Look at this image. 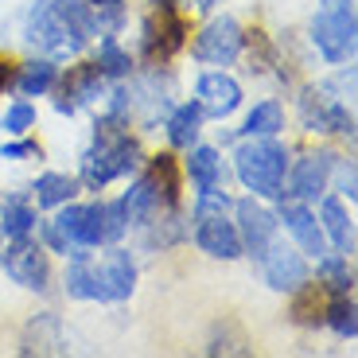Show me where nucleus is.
Masks as SVG:
<instances>
[{"mask_svg":"<svg viewBox=\"0 0 358 358\" xmlns=\"http://www.w3.org/2000/svg\"><path fill=\"white\" fill-rule=\"evenodd\" d=\"M98 31L101 20L90 0H39L36 8L27 12L24 39L31 47H39L43 55L63 59V55H78L82 43Z\"/></svg>","mask_w":358,"mask_h":358,"instance_id":"1","label":"nucleus"},{"mask_svg":"<svg viewBox=\"0 0 358 358\" xmlns=\"http://www.w3.org/2000/svg\"><path fill=\"white\" fill-rule=\"evenodd\" d=\"M141 164V144L121 129V117L106 113L94 129V144L82 156V183L94 191H101L106 183L129 176Z\"/></svg>","mask_w":358,"mask_h":358,"instance_id":"2","label":"nucleus"},{"mask_svg":"<svg viewBox=\"0 0 358 358\" xmlns=\"http://www.w3.org/2000/svg\"><path fill=\"white\" fill-rule=\"evenodd\" d=\"M55 230L66 238V245L74 250H94L101 242H117L121 234L129 230L125 206L121 203H90V206H66L55 218Z\"/></svg>","mask_w":358,"mask_h":358,"instance_id":"3","label":"nucleus"},{"mask_svg":"<svg viewBox=\"0 0 358 358\" xmlns=\"http://www.w3.org/2000/svg\"><path fill=\"white\" fill-rule=\"evenodd\" d=\"M238 179L261 199H285V171H288V152L277 141H253L234 152Z\"/></svg>","mask_w":358,"mask_h":358,"instance_id":"4","label":"nucleus"},{"mask_svg":"<svg viewBox=\"0 0 358 358\" xmlns=\"http://www.w3.org/2000/svg\"><path fill=\"white\" fill-rule=\"evenodd\" d=\"M226 206H230V199L218 187L199 195V206H195V245L218 261L242 257V238H238V226L226 218Z\"/></svg>","mask_w":358,"mask_h":358,"instance_id":"5","label":"nucleus"},{"mask_svg":"<svg viewBox=\"0 0 358 358\" xmlns=\"http://www.w3.org/2000/svg\"><path fill=\"white\" fill-rule=\"evenodd\" d=\"M312 39L327 63H350L358 47L355 0H327L312 20Z\"/></svg>","mask_w":358,"mask_h":358,"instance_id":"6","label":"nucleus"},{"mask_svg":"<svg viewBox=\"0 0 358 358\" xmlns=\"http://www.w3.org/2000/svg\"><path fill=\"white\" fill-rule=\"evenodd\" d=\"M136 288V265L125 250H109L101 261H90V300L117 304Z\"/></svg>","mask_w":358,"mask_h":358,"instance_id":"7","label":"nucleus"},{"mask_svg":"<svg viewBox=\"0 0 358 358\" xmlns=\"http://www.w3.org/2000/svg\"><path fill=\"white\" fill-rule=\"evenodd\" d=\"M152 4L156 8L144 24V55L168 63L171 55L183 51V43H187V20L179 16L176 0H152Z\"/></svg>","mask_w":358,"mask_h":358,"instance_id":"8","label":"nucleus"},{"mask_svg":"<svg viewBox=\"0 0 358 358\" xmlns=\"http://www.w3.org/2000/svg\"><path fill=\"white\" fill-rule=\"evenodd\" d=\"M0 268H4L16 285L31 288V292H47V288H51V261H47V253L39 250L27 234L12 238V245L4 250V257H0Z\"/></svg>","mask_w":358,"mask_h":358,"instance_id":"9","label":"nucleus"},{"mask_svg":"<svg viewBox=\"0 0 358 358\" xmlns=\"http://www.w3.org/2000/svg\"><path fill=\"white\" fill-rule=\"evenodd\" d=\"M245 47V31L242 24L234 16H218L210 20V24L203 27L195 36V47H191V55H195L199 63H215V66H230L238 55H242Z\"/></svg>","mask_w":358,"mask_h":358,"instance_id":"10","label":"nucleus"},{"mask_svg":"<svg viewBox=\"0 0 358 358\" xmlns=\"http://www.w3.org/2000/svg\"><path fill=\"white\" fill-rule=\"evenodd\" d=\"M261 268H265V280L268 288L277 292H296L300 285H308V261L285 242H268V250L261 253Z\"/></svg>","mask_w":358,"mask_h":358,"instance_id":"11","label":"nucleus"},{"mask_svg":"<svg viewBox=\"0 0 358 358\" xmlns=\"http://www.w3.org/2000/svg\"><path fill=\"white\" fill-rule=\"evenodd\" d=\"M238 210V238H242V253H250L253 261H261V253L268 250V242L277 238V215L265 210L261 203L253 199H242V203L234 206Z\"/></svg>","mask_w":358,"mask_h":358,"instance_id":"12","label":"nucleus"},{"mask_svg":"<svg viewBox=\"0 0 358 358\" xmlns=\"http://www.w3.org/2000/svg\"><path fill=\"white\" fill-rule=\"evenodd\" d=\"M300 109H304V121H308L312 133H347V136H355V113H350L339 98H327L323 90H312V94L300 101Z\"/></svg>","mask_w":358,"mask_h":358,"instance_id":"13","label":"nucleus"},{"mask_svg":"<svg viewBox=\"0 0 358 358\" xmlns=\"http://www.w3.org/2000/svg\"><path fill=\"white\" fill-rule=\"evenodd\" d=\"M59 82V78H55ZM101 94V71L94 63H82V66H71L66 71V78L59 82V94H55V109L59 113H78V106H86V101H94Z\"/></svg>","mask_w":358,"mask_h":358,"instance_id":"14","label":"nucleus"},{"mask_svg":"<svg viewBox=\"0 0 358 358\" xmlns=\"http://www.w3.org/2000/svg\"><path fill=\"white\" fill-rule=\"evenodd\" d=\"M195 101L203 109V117H230L234 109L242 106V86L230 78V74H203L195 90Z\"/></svg>","mask_w":358,"mask_h":358,"instance_id":"15","label":"nucleus"},{"mask_svg":"<svg viewBox=\"0 0 358 358\" xmlns=\"http://www.w3.org/2000/svg\"><path fill=\"white\" fill-rule=\"evenodd\" d=\"M331 152H312L304 156V160L292 168V176H288V191L285 195L292 199H320L323 191H327V176H331Z\"/></svg>","mask_w":358,"mask_h":358,"instance_id":"16","label":"nucleus"},{"mask_svg":"<svg viewBox=\"0 0 358 358\" xmlns=\"http://www.w3.org/2000/svg\"><path fill=\"white\" fill-rule=\"evenodd\" d=\"M280 222L288 226V234H292L296 242H300V250H304V253H312V257H323V253H327L323 226L315 222V215L308 210V206H300V203L280 206Z\"/></svg>","mask_w":358,"mask_h":358,"instance_id":"17","label":"nucleus"},{"mask_svg":"<svg viewBox=\"0 0 358 358\" xmlns=\"http://www.w3.org/2000/svg\"><path fill=\"white\" fill-rule=\"evenodd\" d=\"M320 226H323V238L335 245V253H343V257L355 253V218H350V210L339 199H323Z\"/></svg>","mask_w":358,"mask_h":358,"instance_id":"18","label":"nucleus"},{"mask_svg":"<svg viewBox=\"0 0 358 358\" xmlns=\"http://www.w3.org/2000/svg\"><path fill=\"white\" fill-rule=\"evenodd\" d=\"M20 355H66V339H63V327L51 312L36 315L27 323L24 343H20Z\"/></svg>","mask_w":358,"mask_h":358,"instance_id":"19","label":"nucleus"},{"mask_svg":"<svg viewBox=\"0 0 358 358\" xmlns=\"http://www.w3.org/2000/svg\"><path fill=\"white\" fill-rule=\"evenodd\" d=\"M121 206H125V218L136 222V226H152L156 218H160V210H164L160 191H156V183L148 176H141L133 187H129V195L121 199Z\"/></svg>","mask_w":358,"mask_h":358,"instance_id":"20","label":"nucleus"},{"mask_svg":"<svg viewBox=\"0 0 358 358\" xmlns=\"http://www.w3.org/2000/svg\"><path fill=\"white\" fill-rule=\"evenodd\" d=\"M187 176L195 183V195H206L222 183V160H218L215 148H191L187 156Z\"/></svg>","mask_w":358,"mask_h":358,"instance_id":"21","label":"nucleus"},{"mask_svg":"<svg viewBox=\"0 0 358 358\" xmlns=\"http://www.w3.org/2000/svg\"><path fill=\"white\" fill-rule=\"evenodd\" d=\"M199 125H203L199 101H183V106H176L168 117V141L176 144V148H191V144L199 141Z\"/></svg>","mask_w":358,"mask_h":358,"instance_id":"22","label":"nucleus"},{"mask_svg":"<svg viewBox=\"0 0 358 358\" xmlns=\"http://www.w3.org/2000/svg\"><path fill=\"white\" fill-rule=\"evenodd\" d=\"M148 179H152V183H156V191H160L164 210H176V206H179V168H176V156H168V152L152 156V168H148Z\"/></svg>","mask_w":358,"mask_h":358,"instance_id":"23","label":"nucleus"},{"mask_svg":"<svg viewBox=\"0 0 358 358\" xmlns=\"http://www.w3.org/2000/svg\"><path fill=\"white\" fill-rule=\"evenodd\" d=\"M55 78H59V66H55L51 59H31V63L20 66L16 86H20L24 98H39V94H47V90L55 86Z\"/></svg>","mask_w":358,"mask_h":358,"instance_id":"24","label":"nucleus"},{"mask_svg":"<svg viewBox=\"0 0 358 358\" xmlns=\"http://www.w3.org/2000/svg\"><path fill=\"white\" fill-rule=\"evenodd\" d=\"M31 191H36L39 206H63V203H71V199L78 195V179L59 176V171H47V176L36 179V187Z\"/></svg>","mask_w":358,"mask_h":358,"instance_id":"25","label":"nucleus"},{"mask_svg":"<svg viewBox=\"0 0 358 358\" xmlns=\"http://www.w3.org/2000/svg\"><path fill=\"white\" fill-rule=\"evenodd\" d=\"M320 261V288H327V292H335V296H343V292H350L355 288V268H350V261L343 257V253H323V257H315Z\"/></svg>","mask_w":358,"mask_h":358,"instance_id":"26","label":"nucleus"},{"mask_svg":"<svg viewBox=\"0 0 358 358\" xmlns=\"http://www.w3.org/2000/svg\"><path fill=\"white\" fill-rule=\"evenodd\" d=\"M323 323H327L335 335H343V339H355L358 335V308H355V300H350V292L335 296L331 304H323Z\"/></svg>","mask_w":358,"mask_h":358,"instance_id":"27","label":"nucleus"},{"mask_svg":"<svg viewBox=\"0 0 358 358\" xmlns=\"http://www.w3.org/2000/svg\"><path fill=\"white\" fill-rule=\"evenodd\" d=\"M285 129V109L277 106V101H261V106H253V113L245 117L242 133L245 136H273Z\"/></svg>","mask_w":358,"mask_h":358,"instance_id":"28","label":"nucleus"},{"mask_svg":"<svg viewBox=\"0 0 358 358\" xmlns=\"http://www.w3.org/2000/svg\"><path fill=\"white\" fill-rule=\"evenodd\" d=\"M94 66L101 71V78H125L133 71V59H129V51H121V43L113 36H106L98 47V63Z\"/></svg>","mask_w":358,"mask_h":358,"instance_id":"29","label":"nucleus"},{"mask_svg":"<svg viewBox=\"0 0 358 358\" xmlns=\"http://www.w3.org/2000/svg\"><path fill=\"white\" fill-rule=\"evenodd\" d=\"M206 355H253V350L238 323H218L210 343H206Z\"/></svg>","mask_w":358,"mask_h":358,"instance_id":"30","label":"nucleus"},{"mask_svg":"<svg viewBox=\"0 0 358 358\" xmlns=\"http://www.w3.org/2000/svg\"><path fill=\"white\" fill-rule=\"evenodd\" d=\"M31 226H36V210L24 199H8L4 215H0V230L8 234V238H20V234H31Z\"/></svg>","mask_w":358,"mask_h":358,"instance_id":"31","label":"nucleus"},{"mask_svg":"<svg viewBox=\"0 0 358 358\" xmlns=\"http://www.w3.org/2000/svg\"><path fill=\"white\" fill-rule=\"evenodd\" d=\"M296 300H292V320L304 323V327H312V323H323V304H320V285L315 288H296Z\"/></svg>","mask_w":358,"mask_h":358,"instance_id":"32","label":"nucleus"},{"mask_svg":"<svg viewBox=\"0 0 358 358\" xmlns=\"http://www.w3.org/2000/svg\"><path fill=\"white\" fill-rule=\"evenodd\" d=\"M31 125H36V106H27V101H16V106H8V113H4V133L24 136Z\"/></svg>","mask_w":358,"mask_h":358,"instance_id":"33","label":"nucleus"},{"mask_svg":"<svg viewBox=\"0 0 358 358\" xmlns=\"http://www.w3.org/2000/svg\"><path fill=\"white\" fill-rule=\"evenodd\" d=\"M0 156H4V160H24V156H36V160H39V144H36V141H12V144H0Z\"/></svg>","mask_w":358,"mask_h":358,"instance_id":"34","label":"nucleus"},{"mask_svg":"<svg viewBox=\"0 0 358 358\" xmlns=\"http://www.w3.org/2000/svg\"><path fill=\"white\" fill-rule=\"evenodd\" d=\"M339 191L347 195V203H355V199H358V191H355V164H347V168H343V176H339Z\"/></svg>","mask_w":358,"mask_h":358,"instance_id":"35","label":"nucleus"},{"mask_svg":"<svg viewBox=\"0 0 358 358\" xmlns=\"http://www.w3.org/2000/svg\"><path fill=\"white\" fill-rule=\"evenodd\" d=\"M12 78H16V66H12L8 59H0V94L12 86Z\"/></svg>","mask_w":358,"mask_h":358,"instance_id":"36","label":"nucleus"},{"mask_svg":"<svg viewBox=\"0 0 358 358\" xmlns=\"http://www.w3.org/2000/svg\"><path fill=\"white\" fill-rule=\"evenodd\" d=\"M90 4H94V8H117L121 0H90Z\"/></svg>","mask_w":358,"mask_h":358,"instance_id":"37","label":"nucleus"},{"mask_svg":"<svg viewBox=\"0 0 358 358\" xmlns=\"http://www.w3.org/2000/svg\"><path fill=\"white\" fill-rule=\"evenodd\" d=\"M218 0H195V8H215Z\"/></svg>","mask_w":358,"mask_h":358,"instance_id":"38","label":"nucleus"}]
</instances>
